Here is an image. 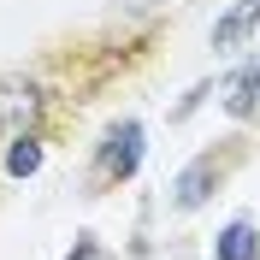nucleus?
Returning a JSON list of instances; mask_svg holds the SVG:
<instances>
[{
	"label": "nucleus",
	"instance_id": "nucleus-4",
	"mask_svg": "<svg viewBox=\"0 0 260 260\" xmlns=\"http://www.w3.org/2000/svg\"><path fill=\"white\" fill-rule=\"evenodd\" d=\"M254 30H260V0H231L213 24V53H237Z\"/></svg>",
	"mask_w": 260,
	"mask_h": 260
},
{
	"label": "nucleus",
	"instance_id": "nucleus-1",
	"mask_svg": "<svg viewBox=\"0 0 260 260\" xmlns=\"http://www.w3.org/2000/svg\"><path fill=\"white\" fill-rule=\"evenodd\" d=\"M243 160H248V142H243V136H225V142L201 148V154H195V160L178 172V178H172V207H178V213L207 207V201L225 189V178H231Z\"/></svg>",
	"mask_w": 260,
	"mask_h": 260
},
{
	"label": "nucleus",
	"instance_id": "nucleus-3",
	"mask_svg": "<svg viewBox=\"0 0 260 260\" xmlns=\"http://www.w3.org/2000/svg\"><path fill=\"white\" fill-rule=\"evenodd\" d=\"M48 89L36 77H24V71H0V130L6 136H24V130H48Z\"/></svg>",
	"mask_w": 260,
	"mask_h": 260
},
{
	"label": "nucleus",
	"instance_id": "nucleus-8",
	"mask_svg": "<svg viewBox=\"0 0 260 260\" xmlns=\"http://www.w3.org/2000/svg\"><path fill=\"white\" fill-rule=\"evenodd\" d=\"M65 260H118V254H107V248H101L95 231H83L77 243H71V254H65Z\"/></svg>",
	"mask_w": 260,
	"mask_h": 260
},
{
	"label": "nucleus",
	"instance_id": "nucleus-10",
	"mask_svg": "<svg viewBox=\"0 0 260 260\" xmlns=\"http://www.w3.org/2000/svg\"><path fill=\"white\" fill-rule=\"evenodd\" d=\"M254 77H260V59H254Z\"/></svg>",
	"mask_w": 260,
	"mask_h": 260
},
{
	"label": "nucleus",
	"instance_id": "nucleus-5",
	"mask_svg": "<svg viewBox=\"0 0 260 260\" xmlns=\"http://www.w3.org/2000/svg\"><path fill=\"white\" fill-rule=\"evenodd\" d=\"M213 260H260V225L254 219H231L213 237Z\"/></svg>",
	"mask_w": 260,
	"mask_h": 260
},
{
	"label": "nucleus",
	"instance_id": "nucleus-7",
	"mask_svg": "<svg viewBox=\"0 0 260 260\" xmlns=\"http://www.w3.org/2000/svg\"><path fill=\"white\" fill-rule=\"evenodd\" d=\"M225 113L243 118V124L260 113V77H254V65H248V71H237V77L225 83Z\"/></svg>",
	"mask_w": 260,
	"mask_h": 260
},
{
	"label": "nucleus",
	"instance_id": "nucleus-2",
	"mask_svg": "<svg viewBox=\"0 0 260 260\" xmlns=\"http://www.w3.org/2000/svg\"><path fill=\"white\" fill-rule=\"evenodd\" d=\"M142 154H148V130L142 118H113L95 142V166H89V183L95 189H118L142 172Z\"/></svg>",
	"mask_w": 260,
	"mask_h": 260
},
{
	"label": "nucleus",
	"instance_id": "nucleus-6",
	"mask_svg": "<svg viewBox=\"0 0 260 260\" xmlns=\"http://www.w3.org/2000/svg\"><path fill=\"white\" fill-rule=\"evenodd\" d=\"M42 160H48V142H42V136H36V130H24V136H12V142H6V178L12 183H24V178H36V172H42Z\"/></svg>",
	"mask_w": 260,
	"mask_h": 260
},
{
	"label": "nucleus",
	"instance_id": "nucleus-9",
	"mask_svg": "<svg viewBox=\"0 0 260 260\" xmlns=\"http://www.w3.org/2000/svg\"><path fill=\"white\" fill-rule=\"evenodd\" d=\"M201 95H213V83H195L189 95H183V101H178V107H172V118H189V113H195V107H201Z\"/></svg>",
	"mask_w": 260,
	"mask_h": 260
}]
</instances>
